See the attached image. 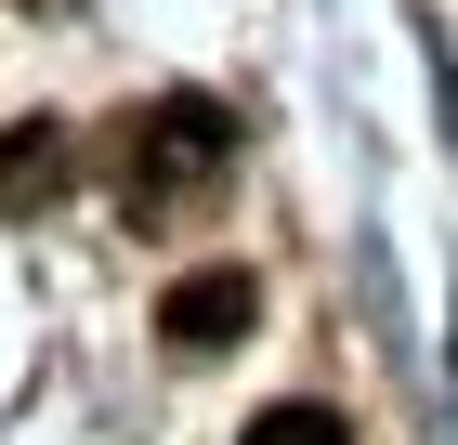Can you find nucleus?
Here are the masks:
<instances>
[{"label": "nucleus", "mask_w": 458, "mask_h": 445, "mask_svg": "<svg viewBox=\"0 0 458 445\" xmlns=\"http://www.w3.org/2000/svg\"><path fill=\"white\" fill-rule=\"evenodd\" d=\"M223 144H236V118H223V105L157 92L131 132H118V197H131V210H183V197H210V184H223Z\"/></svg>", "instance_id": "nucleus-1"}, {"label": "nucleus", "mask_w": 458, "mask_h": 445, "mask_svg": "<svg viewBox=\"0 0 458 445\" xmlns=\"http://www.w3.org/2000/svg\"><path fill=\"white\" fill-rule=\"evenodd\" d=\"M249 314H262V288H249L236 262H210V275H171L157 341H171V354H223V341H249Z\"/></svg>", "instance_id": "nucleus-2"}, {"label": "nucleus", "mask_w": 458, "mask_h": 445, "mask_svg": "<svg viewBox=\"0 0 458 445\" xmlns=\"http://www.w3.org/2000/svg\"><path fill=\"white\" fill-rule=\"evenodd\" d=\"M79 171V144L53 132V118H27V132H0V210H53Z\"/></svg>", "instance_id": "nucleus-3"}, {"label": "nucleus", "mask_w": 458, "mask_h": 445, "mask_svg": "<svg viewBox=\"0 0 458 445\" xmlns=\"http://www.w3.org/2000/svg\"><path fill=\"white\" fill-rule=\"evenodd\" d=\"M249 445H353V432H341L327 406H262V419H249Z\"/></svg>", "instance_id": "nucleus-4"}]
</instances>
